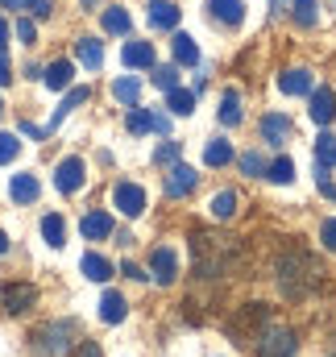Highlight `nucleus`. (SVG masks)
I'll use <instances>...</instances> for the list:
<instances>
[{
	"label": "nucleus",
	"instance_id": "nucleus-1",
	"mask_svg": "<svg viewBox=\"0 0 336 357\" xmlns=\"http://www.w3.org/2000/svg\"><path fill=\"white\" fill-rule=\"evenodd\" d=\"M250 254L245 241L233 233H216V229H191V274L195 278H229L237 270H245Z\"/></svg>",
	"mask_w": 336,
	"mask_h": 357
},
{
	"label": "nucleus",
	"instance_id": "nucleus-2",
	"mask_svg": "<svg viewBox=\"0 0 336 357\" xmlns=\"http://www.w3.org/2000/svg\"><path fill=\"white\" fill-rule=\"evenodd\" d=\"M274 278H278V291L287 299H307L320 282H324V266L316 262V254L299 241L282 245L278 258H274Z\"/></svg>",
	"mask_w": 336,
	"mask_h": 357
},
{
	"label": "nucleus",
	"instance_id": "nucleus-3",
	"mask_svg": "<svg viewBox=\"0 0 336 357\" xmlns=\"http://www.w3.org/2000/svg\"><path fill=\"white\" fill-rule=\"evenodd\" d=\"M79 341H84L79 320H50V324H38L29 333V349L38 357H63L71 349H79Z\"/></svg>",
	"mask_w": 336,
	"mask_h": 357
},
{
	"label": "nucleus",
	"instance_id": "nucleus-4",
	"mask_svg": "<svg viewBox=\"0 0 336 357\" xmlns=\"http://www.w3.org/2000/svg\"><path fill=\"white\" fill-rule=\"evenodd\" d=\"M270 324V307L266 303H241L229 320H224V337L233 341V345H250L261 337V328Z\"/></svg>",
	"mask_w": 336,
	"mask_h": 357
},
{
	"label": "nucleus",
	"instance_id": "nucleus-5",
	"mask_svg": "<svg viewBox=\"0 0 336 357\" xmlns=\"http://www.w3.org/2000/svg\"><path fill=\"white\" fill-rule=\"evenodd\" d=\"M295 349H299V341H295V333L287 324H266L261 337L253 341L257 357H295Z\"/></svg>",
	"mask_w": 336,
	"mask_h": 357
},
{
	"label": "nucleus",
	"instance_id": "nucleus-6",
	"mask_svg": "<svg viewBox=\"0 0 336 357\" xmlns=\"http://www.w3.org/2000/svg\"><path fill=\"white\" fill-rule=\"evenodd\" d=\"M112 204H116V212L121 216H142L146 212V191H142V183H133V178H121L116 187H112Z\"/></svg>",
	"mask_w": 336,
	"mask_h": 357
},
{
	"label": "nucleus",
	"instance_id": "nucleus-7",
	"mask_svg": "<svg viewBox=\"0 0 336 357\" xmlns=\"http://www.w3.org/2000/svg\"><path fill=\"white\" fill-rule=\"evenodd\" d=\"M84 175H87L84 158H79V154H67V158L54 167V187H59L63 195H75V191L84 187Z\"/></svg>",
	"mask_w": 336,
	"mask_h": 357
},
{
	"label": "nucleus",
	"instance_id": "nucleus-8",
	"mask_svg": "<svg viewBox=\"0 0 336 357\" xmlns=\"http://www.w3.org/2000/svg\"><path fill=\"white\" fill-rule=\"evenodd\" d=\"M33 303H38V287H33V282H13V287H4V312H8V316H25Z\"/></svg>",
	"mask_w": 336,
	"mask_h": 357
},
{
	"label": "nucleus",
	"instance_id": "nucleus-9",
	"mask_svg": "<svg viewBox=\"0 0 336 357\" xmlns=\"http://www.w3.org/2000/svg\"><path fill=\"white\" fill-rule=\"evenodd\" d=\"M150 274H154L158 287H170V282L178 278V254H174L170 245H158L154 258H150Z\"/></svg>",
	"mask_w": 336,
	"mask_h": 357
},
{
	"label": "nucleus",
	"instance_id": "nucleus-10",
	"mask_svg": "<svg viewBox=\"0 0 336 357\" xmlns=\"http://www.w3.org/2000/svg\"><path fill=\"white\" fill-rule=\"evenodd\" d=\"M195 183H199L195 167L174 162V167L167 171V195H170V199H183V195H191V191H195Z\"/></svg>",
	"mask_w": 336,
	"mask_h": 357
},
{
	"label": "nucleus",
	"instance_id": "nucleus-11",
	"mask_svg": "<svg viewBox=\"0 0 336 357\" xmlns=\"http://www.w3.org/2000/svg\"><path fill=\"white\" fill-rule=\"evenodd\" d=\"M291 137V116L287 112H266L261 116V142L266 146H282Z\"/></svg>",
	"mask_w": 336,
	"mask_h": 357
},
{
	"label": "nucleus",
	"instance_id": "nucleus-12",
	"mask_svg": "<svg viewBox=\"0 0 336 357\" xmlns=\"http://www.w3.org/2000/svg\"><path fill=\"white\" fill-rule=\"evenodd\" d=\"M312 121L316 125H333L336 121V96H333V88H316L312 91Z\"/></svg>",
	"mask_w": 336,
	"mask_h": 357
},
{
	"label": "nucleus",
	"instance_id": "nucleus-13",
	"mask_svg": "<svg viewBox=\"0 0 336 357\" xmlns=\"http://www.w3.org/2000/svg\"><path fill=\"white\" fill-rule=\"evenodd\" d=\"M278 88H282V96H312L316 84H312V71L295 67V71H282L278 75Z\"/></svg>",
	"mask_w": 336,
	"mask_h": 357
},
{
	"label": "nucleus",
	"instance_id": "nucleus-14",
	"mask_svg": "<svg viewBox=\"0 0 336 357\" xmlns=\"http://www.w3.org/2000/svg\"><path fill=\"white\" fill-rule=\"evenodd\" d=\"M146 21H150L154 29H174V25H178V8H174L170 0H150V4H146Z\"/></svg>",
	"mask_w": 336,
	"mask_h": 357
},
{
	"label": "nucleus",
	"instance_id": "nucleus-15",
	"mask_svg": "<svg viewBox=\"0 0 336 357\" xmlns=\"http://www.w3.org/2000/svg\"><path fill=\"white\" fill-rule=\"evenodd\" d=\"M125 316H129L125 295H121V291H104V299H100V320H104V324H121Z\"/></svg>",
	"mask_w": 336,
	"mask_h": 357
},
{
	"label": "nucleus",
	"instance_id": "nucleus-16",
	"mask_svg": "<svg viewBox=\"0 0 336 357\" xmlns=\"http://www.w3.org/2000/svg\"><path fill=\"white\" fill-rule=\"evenodd\" d=\"M79 233H84L87 241H104L112 233V216L108 212H87L84 220H79Z\"/></svg>",
	"mask_w": 336,
	"mask_h": 357
},
{
	"label": "nucleus",
	"instance_id": "nucleus-17",
	"mask_svg": "<svg viewBox=\"0 0 336 357\" xmlns=\"http://www.w3.org/2000/svg\"><path fill=\"white\" fill-rule=\"evenodd\" d=\"M8 195L17 199V204H33L38 195H42V183L33 175H13V183H8Z\"/></svg>",
	"mask_w": 336,
	"mask_h": 357
},
{
	"label": "nucleus",
	"instance_id": "nucleus-18",
	"mask_svg": "<svg viewBox=\"0 0 336 357\" xmlns=\"http://www.w3.org/2000/svg\"><path fill=\"white\" fill-rule=\"evenodd\" d=\"M158 112H150V108H129V116H125V129L133 133V137H142V133H150V129H158Z\"/></svg>",
	"mask_w": 336,
	"mask_h": 357
},
{
	"label": "nucleus",
	"instance_id": "nucleus-19",
	"mask_svg": "<svg viewBox=\"0 0 336 357\" xmlns=\"http://www.w3.org/2000/svg\"><path fill=\"white\" fill-rule=\"evenodd\" d=\"M208 8H212V17L224 21V25H241V21H245V4H241V0H208Z\"/></svg>",
	"mask_w": 336,
	"mask_h": 357
},
{
	"label": "nucleus",
	"instance_id": "nucleus-20",
	"mask_svg": "<svg viewBox=\"0 0 336 357\" xmlns=\"http://www.w3.org/2000/svg\"><path fill=\"white\" fill-rule=\"evenodd\" d=\"M125 67H154V42H129L121 50Z\"/></svg>",
	"mask_w": 336,
	"mask_h": 357
},
{
	"label": "nucleus",
	"instance_id": "nucleus-21",
	"mask_svg": "<svg viewBox=\"0 0 336 357\" xmlns=\"http://www.w3.org/2000/svg\"><path fill=\"white\" fill-rule=\"evenodd\" d=\"M79 270H84L91 282H108V278H112V262H108L104 254H84V258H79Z\"/></svg>",
	"mask_w": 336,
	"mask_h": 357
},
{
	"label": "nucleus",
	"instance_id": "nucleus-22",
	"mask_svg": "<svg viewBox=\"0 0 336 357\" xmlns=\"http://www.w3.org/2000/svg\"><path fill=\"white\" fill-rule=\"evenodd\" d=\"M75 59L84 63L87 71H96V67L104 63V46H100V38H79V42H75Z\"/></svg>",
	"mask_w": 336,
	"mask_h": 357
},
{
	"label": "nucleus",
	"instance_id": "nucleus-23",
	"mask_svg": "<svg viewBox=\"0 0 336 357\" xmlns=\"http://www.w3.org/2000/svg\"><path fill=\"white\" fill-rule=\"evenodd\" d=\"M84 100H87V88H71V91H67V100H63V104L54 108V116H50L46 133H50V129H59V125H63V116H67V112H75V108H79Z\"/></svg>",
	"mask_w": 336,
	"mask_h": 357
},
{
	"label": "nucleus",
	"instance_id": "nucleus-24",
	"mask_svg": "<svg viewBox=\"0 0 336 357\" xmlns=\"http://www.w3.org/2000/svg\"><path fill=\"white\" fill-rule=\"evenodd\" d=\"M112 96L125 104V108H137V96H142V79H133V75H121L116 84H112Z\"/></svg>",
	"mask_w": 336,
	"mask_h": 357
},
{
	"label": "nucleus",
	"instance_id": "nucleus-25",
	"mask_svg": "<svg viewBox=\"0 0 336 357\" xmlns=\"http://www.w3.org/2000/svg\"><path fill=\"white\" fill-rule=\"evenodd\" d=\"M170 42H174V63H183V67H195V63H199V46H195L187 33H174Z\"/></svg>",
	"mask_w": 336,
	"mask_h": 357
},
{
	"label": "nucleus",
	"instance_id": "nucleus-26",
	"mask_svg": "<svg viewBox=\"0 0 336 357\" xmlns=\"http://www.w3.org/2000/svg\"><path fill=\"white\" fill-rule=\"evenodd\" d=\"M42 79H46V88H50V91H63L67 84H71V63H67V59H59V63H50Z\"/></svg>",
	"mask_w": 336,
	"mask_h": 357
},
{
	"label": "nucleus",
	"instance_id": "nucleus-27",
	"mask_svg": "<svg viewBox=\"0 0 336 357\" xmlns=\"http://www.w3.org/2000/svg\"><path fill=\"white\" fill-rule=\"evenodd\" d=\"M208 212H212L216 220H229V216L237 212V191H216L212 204H208Z\"/></svg>",
	"mask_w": 336,
	"mask_h": 357
},
{
	"label": "nucleus",
	"instance_id": "nucleus-28",
	"mask_svg": "<svg viewBox=\"0 0 336 357\" xmlns=\"http://www.w3.org/2000/svg\"><path fill=\"white\" fill-rule=\"evenodd\" d=\"M167 108L174 116H191L195 112V91H183V88L167 91Z\"/></svg>",
	"mask_w": 336,
	"mask_h": 357
},
{
	"label": "nucleus",
	"instance_id": "nucleus-29",
	"mask_svg": "<svg viewBox=\"0 0 336 357\" xmlns=\"http://www.w3.org/2000/svg\"><path fill=\"white\" fill-rule=\"evenodd\" d=\"M220 121H224L229 129H233V125H241V96H237L233 88L220 96Z\"/></svg>",
	"mask_w": 336,
	"mask_h": 357
},
{
	"label": "nucleus",
	"instance_id": "nucleus-30",
	"mask_svg": "<svg viewBox=\"0 0 336 357\" xmlns=\"http://www.w3.org/2000/svg\"><path fill=\"white\" fill-rule=\"evenodd\" d=\"M316 167H324V171L336 167V137L333 133H320L316 137Z\"/></svg>",
	"mask_w": 336,
	"mask_h": 357
},
{
	"label": "nucleus",
	"instance_id": "nucleus-31",
	"mask_svg": "<svg viewBox=\"0 0 336 357\" xmlns=\"http://www.w3.org/2000/svg\"><path fill=\"white\" fill-rule=\"evenodd\" d=\"M204 162H208V167H224V162H233V146H229L224 137L208 142V150H204Z\"/></svg>",
	"mask_w": 336,
	"mask_h": 357
},
{
	"label": "nucleus",
	"instance_id": "nucleus-32",
	"mask_svg": "<svg viewBox=\"0 0 336 357\" xmlns=\"http://www.w3.org/2000/svg\"><path fill=\"white\" fill-rule=\"evenodd\" d=\"M291 17H295V25L312 29L316 17H320V4H316V0H295V4H291Z\"/></svg>",
	"mask_w": 336,
	"mask_h": 357
},
{
	"label": "nucleus",
	"instance_id": "nucleus-33",
	"mask_svg": "<svg viewBox=\"0 0 336 357\" xmlns=\"http://www.w3.org/2000/svg\"><path fill=\"white\" fill-rule=\"evenodd\" d=\"M63 233H67V229H63V216H59V212H50V216H42V237H46V241H50L54 250L63 245Z\"/></svg>",
	"mask_w": 336,
	"mask_h": 357
},
{
	"label": "nucleus",
	"instance_id": "nucleus-34",
	"mask_svg": "<svg viewBox=\"0 0 336 357\" xmlns=\"http://www.w3.org/2000/svg\"><path fill=\"white\" fill-rule=\"evenodd\" d=\"M129 25H133V21H129V13H125L121 4L104 13V29H108V33H129Z\"/></svg>",
	"mask_w": 336,
	"mask_h": 357
},
{
	"label": "nucleus",
	"instance_id": "nucleus-35",
	"mask_svg": "<svg viewBox=\"0 0 336 357\" xmlns=\"http://www.w3.org/2000/svg\"><path fill=\"white\" fill-rule=\"evenodd\" d=\"M266 178H270V183H291V178H295V162H291L287 154H282V158H274V162H270V171H266Z\"/></svg>",
	"mask_w": 336,
	"mask_h": 357
},
{
	"label": "nucleus",
	"instance_id": "nucleus-36",
	"mask_svg": "<svg viewBox=\"0 0 336 357\" xmlns=\"http://www.w3.org/2000/svg\"><path fill=\"white\" fill-rule=\"evenodd\" d=\"M241 171H245V175H266V171H270V162H266V158H261V154H241Z\"/></svg>",
	"mask_w": 336,
	"mask_h": 357
},
{
	"label": "nucleus",
	"instance_id": "nucleus-37",
	"mask_svg": "<svg viewBox=\"0 0 336 357\" xmlns=\"http://www.w3.org/2000/svg\"><path fill=\"white\" fill-rule=\"evenodd\" d=\"M17 150H21V142H17L13 133H0V167H4V162H13V158H17Z\"/></svg>",
	"mask_w": 336,
	"mask_h": 357
},
{
	"label": "nucleus",
	"instance_id": "nucleus-38",
	"mask_svg": "<svg viewBox=\"0 0 336 357\" xmlns=\"http://www.w3.org/2000/svg\"><path fill=\"white\" fill-rule=\"evenodd\" d=\"M154 84L162 91H174L178 84H174V67H154Z\"/></svg>",
	"mask_w": 336,
	"mask_h": 357
},
{
	"label": "nucleus",
	"instance_id": "nucleus-39",
	"mask_svg": "<svg viewBox=\"0 0 336 357\" xmlns=\"http://www.w3.org/2000/svg\"><path fill=\"white\" fill-rule=\"evenodd\" d=\"M320 241H324V250L336 254V216H328V220L320 225Z\"/></svg>",
	"mask_w": 336,
	"mask_h": 357
},
{
	"label": "nucleus",
	"instance_id": "nucleus-40",
	"mask_svg": "<svg viewBox=\"0 0 336 357\" xmlns=\"http://www.w3.org/2000/svg\"><path fill=\"white\" fill-rule=\"evenodd\" d=\"M178 154H183V146H178V142H167V146H158V154H154V162H162V167H167V162H174Z\"/></svg>",
	"mask_w": 336,
	"mask_h": 357
},
{
	"label": "nucleus",
	"instance_id": "nucleus-41",
	"mask_svg": "<svg viewBox=\"0 0 336 357\" xmlns=\"http://www.w3.org/2000/svg\"><path fill=\"white\" fill-rule=\"evenodd\" d=\"M75 357H104V354H100V345H96V341H87V337H84V341H79V349H75Z\"/></svg>",
	"mask_w": 336,
	"mask_h": 357
},
{
	"label": "nucleus",
	"instance_id": "nucleus-42",
	"mask_svg": "<svg viewBox=\"0 0 336 357\" xmlns=\"http://www.w3.org/2000/svg\"><path fill=\"white\" fill-rule=\"evenodd\" d=\"M17 38L29 46V42H33V21H25V17H21V21H17Z\"/></svg>",
	"mask_w": 336,
	"mask_h": 357
},
{
	"label": "nucleus",
	"instance_id": "nucleus-43",
	"mask_svg": "<svg viewBox=\"0 0 336 357\" xmlns=\"http://www.w3.org/2000/svg\"><path fill=\"white\" fill-rule=\"evenodd\" d=\"M33 17H50V0H25Z\"/></svg>",
	"mask_w": 336,
	"mask_h": 357
},
{
	"label": "nucleus",
	"instance_id": "nucleus-44",
	"mask_svg": "<svg viewBox=\"0 0 336 357\" xmlns=\"http://www.w3.org/2000/svg\"><path fill=\"white\" fill-rule=\"evenodd\" d=\"M121 270H125L129 278H137V282H146V278H150V274H146V270L137 266V262H125V266H121Z\"/></svg>",
	"mask_w": 336,
	"mask_h": 357
},
{
	"label": "nucleus",
	"instance_id": "nucleus-45",
	"mask_svg": "<svg viewBox=\"0 0 336 357\" xmlns=\"http://www.w3.org/2000/svg\"><path fill=\"white\" fill-rule=\"evenodd\" d=\"M8 79H13V71H8V59H4V54H0V88H4V84H8Z\"/></svg>",
	"mask_w": 336,
	"mask_h": 357
},
{
	"label": "nucleus",
	"instance_id": "nucleus-46",
	"mask_svg": "<svg viewBox=\"0 0 336 357\" xmlns=\"http://www.w3.org/2000/svg\"><path fill=\"white\" fill-rule=\"evenodd\" d=\"M4 46H8V25H4V17H0V54H4Z\"/></svg>",
	"mask_w": 336,
	"mask_h": 357
},
{
	"label": "nucleus",
	"instance_id": "nucleus-47",
	"mask_svg": "<svg viewBox=\"0 0 336 357\" xmlns=\"http://www.w3.org/2000/svg\"><path fill=\"white\" fill-rule=\"evenodd\" d=\"M287 4H295V0H270V8H274V13H282Z\"/></svg>",
	"mask_w": 336,
	"mask_h": 357
},
{
	"label": "nucleus",
	"instance_id": "nucleus-48",
	"mask_svg": "<svg viewBox=\"0 0 336 357\" xmlns=\"http://www.w3.org/2000/svg\"><path fill=\"white\" fill-rule=\"evenodd\" d=\"M4 250H8V237H4V233H0V254H4Z\"/></svg>",
	"mask_w": 336,
	"mask_h": 357
},
{
	"label": "nucleus",
	"instance_id": "nucleus-49",
	"mask_svg": "<svg viewBox=\"0 0 336 357\" xmlns=\"http://www.w3.org/2000/svg\"><path fill=\"white\" fill-rule=\"evenodd\" d=\"M0 4H8V8H17V4H25V0H0Z\"/></svg>",
	"mask_w": 336,
	"mask_h": 357
},
{
	"label": "nucleus",
	"instance_id": "nucleus-50",
	"mask_svg": "<svg viewBox=\"0 0 336 357\" xmlns=\"http://www.w3.org/2000/svg\"><path fill=\"white\" fill-rule=\"evenodd\" d=\"M96 4H100V0H84V8H96Z\"/></svg>",
	"mask_w": 336,
	"mask_h": 357
},
{
	"label": "nucleus",
	"instance_id": "nucleus-51",
	"mask_svg": "<svg viewBox=\"0 0 336 357\" xmlns=\"http://www.w3.org/2000/svg\"><path fill=\"white\" fill-rule=\"evenodd\" d=\"M0 108H4V104H0Z\"/></svg>",
	"mask_w": 336,
	"mask_h": 357
}]
</instances>
